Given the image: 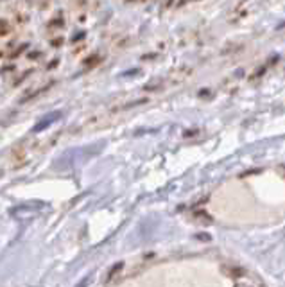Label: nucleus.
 <instances>
[{
  "label": "nucleus",
  "instance_id": "nucleus-1",
  "mask_svg": "<svg viewBox=\"0 0 285 287\" xmlns=\"http://www.w3.org/2000/svg\"><path fill=\"white\" fill-rule=\"evenodd\" d=\"M47 117H49V119H45V121H43L42 124H38V126H36V128H35V131H40V129H42V128H45V126H49L50 122H54V121H56V119L59 117V111H57V113H52V115H47Z\"/></svg>",
  "mask_w": 285,
  "mask_h": 287
}]
</instances>
